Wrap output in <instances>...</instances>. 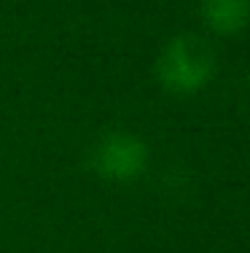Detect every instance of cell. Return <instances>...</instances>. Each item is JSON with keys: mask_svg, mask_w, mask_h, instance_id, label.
Returning <instances> with one entry per match:
<instances>
[{"mask_svg": "<svg viewBox=\"0 0 250 253\" xmlns=\"http://www.w3.org/2000/svg\"><path fill=\"white\" fill-rule=\"evenodd\" d=\"M218 70V57L210 41L196 33H180L167 41L156 59V81L164 92L175 97H191L213 81Z\"/></svg>", "mask_w": 250, "mask_h": 253, "instance_id": "cell-1", "label": "cell"}, {"mask_svg": "<svg viewBox=\"0 0 250 253\" xmlns=\"http://www.w3.org/2000/svg\"><path fill=\"white\" fill-rule=\"evenodd\" d=\"M148 146L140 135L113 129L100 135L89 148V170L108 183H132L148 170Z\"/></svg>", "mask_w": 250, "mask_h": 253, "instance_id": "cell-2", "label": "cell"}, {"mask_svg": "<svg viewBox=\"0 0 250 253\" xmlns=\"http://www.w3.org/2000/svg\"><path fill=\"white\" fill-rule=\"evenodd\" d=\"M199 16L213 35L231 38L250 25V0H199Z\"/></svg>", "mask_w": 250, "mask_h": 253, "instance_id": "cell-3", "label": "cell"}]
</instances>
